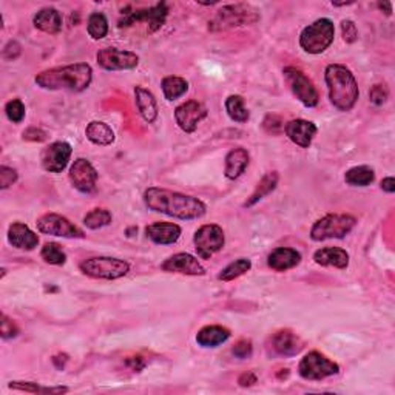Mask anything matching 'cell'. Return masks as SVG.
Returning <instances> with one entry per match:
<instances>
[{
	"instance_id": "cell-1",
	"label": "cell",
	"mask_w": 395,
	"mask_h": 395,
	"mask_svg": "<svg viewBox=\"0 0 395 395\" xmlns=\"http://www.w3.org/2000/svg\"><path fill=\"white\" fill-rule=\"evenodd\" d=\"M144 203L152 212L184 219V221L199 219L207 213V206L201 199L160 187L147 189L144 191Z\"/></svg>"
},
{
	"instance_id": "cell-2",
	"label": "cell",
	"mask_w": 395,
	"mask_h": 395,
	"mask_svg": "<svg viewBox=\"0 0 395 395\" xmlns=\"http://www.w3.org/2000/svg\"><path fill=\"white\" fill-rule=\"evenodd\" d=\"M91 81L93 68L85 62L50 68L34 77V82L43 90H65L72 93L85 91L90 87Z\"/></svg>"
},
{
	"instance_id": "cell-3",
	"label": "cell",
	"mask_w": 395,
	"mask_h": 395,
	"mask_svg": "<svg viewBox=\"0 0 395 395\" xmlns=\"http://www.w3.org/2000/svg\"><path fill=\"white\" fill-rule=\"evenodd\" d=\"M329 101L340 111H350L358 101L360 90L352 72L341 64H330L324 72Z\"/></svg>"
},
{
	"instance_id": "cell-4",
	"label": "cell",
	"mask_w": 395,
	"mask_h": 395,
	"mask_svg": "<svg viewBox=\"0 0 395 395\" xmlns=\"http://www.w3.org/2000/svg\"><path fill=\"white\" fill-rule=\"evenodd\" d=\"M260 21V14L255 8L245 4L226 5L208 21L210 31H226L238 28L244 25H253Z\"/></svg>"
},
{
	"instance_id": "cell-5",
	"label": "cell",
	"mask_w": 395,
	"mask_h": 395,
	"mask_svg": "<svg viewBox=\"0 0 395 395\" xmlns=\"http://www.w3.org/2000/svg\"><path fill=\"white\" fill-rule=\"evenodd\" d=\"M357 224V219L352 215L346 213H330L318 219L312 226L311 238L312 241H326V240H340L352 232Z\"/></svg>"
},
{
	"instance_id": "cell-6",
	"label": "cell",
	"mask_w": 395,
	"mask_h": 395,
	"mask_svg": "<svg viewBox=\"0 0 395 395\" xmlns=\"http://www.w3.org/2000/svg\"><path fill=\"white\" fill-rule=\"evenodd\" d=\"M335 38V26L330 19L315 21L312 25L306 26L300 34V45L301 48L309 52V55H321L326 51Z\"/></svg>"
},
{
	"instance_id": "cell-7",
	"label": "cell",
	"mask_w": 395,
	"mask_h": 395,
	"mask_svg": "<svg viewBox=\"0 0 395 395\" xmlns=\"http://www.w3.org/2000/svg\"><path fill=\"white\" fill-rule=\"evenodd\" d=\"M79 270L84 275L94 279H119L130 272V265L124 260L111 257H94L84 260L79 265Z\"/></svg>"
},
{
	"instance_id": "cell-8",
	"label": "cell",
	"mask_w": 395,
	"mask_h": 395,
	"mask_svg": "<svg viewBox=\"0 0 395 395\" xmlns=\"http://www.w3.org/2000/svg\"><path fill=\"white\" fill-rule=\"evenodd\" d=\"M340 372V366L323 355L318 350L306 354L300 365H298V374L307 382H321L328 377H333Z\"/></svg>"
},
{
	"instance_id": "cell-9",
	"label": "cell",
	"mask_w": 395,
	"mask_h": 395,
	"mask_svg": "<svg viewBox=\"0 0 395 395\" xmlns=\"http://www.w3.org/2000/svg\"><path fill=\"white\" fill-rule=\"evenodd\" d=\"M283 74L286 82L291 87L292 93L296 96V99L300 101L304 107L313 109L317 107L320 102V94L315 89L313 82L307 77L301 69H298L295 67H286L283 69Z\"/></svg>"
},
{
	"instance_id": "cell-10",
	"label": "cell",
	"mask_w": 395,
	"mask_h": 395,
	"mask_svg": "<svg viewBox=\"0 0 395 395\" xmlns=\"http://www.w3.org/2000/svg\"><path fill=\"white\" fill-rule=\"evenodd\" d=\"M193 243H195L198 257L203 260H210L215 253L223 250L226 236L218 224H204L199 227L195 236H193Z\"/></svg>"
},
{
	"instance_id": "cell-11",
	"label": "cell",
	"mask_w": 395,
	"mask_h": 395,
	"mask_svg": "<svg viewBox=\"0 0 395 395\" xmlns=\"http://www.w3.org/2000/svg\"><path fill=\"white\" fill-rule=\"evenodd\" d=\"M96 60L99 67L107 72H124V69H135L139 65V56L136 52L113 47L99 50Z\"/></svg>"
},
{
	"instance_id": "cell-12",
	"label": "cell",
	"mask_w": 395,
	"mask_h": 395,
	"mask_svg": "<svg viewBox=\"0 0 395 395\" xmlns=\"http://www.w3.org/2000/svg\"><path fill=\"white\" fill-rule=\"evenodd\" d=\"M167 14H169V8L164 2L157 4L148 10H136L133 13H126V16L119 21V28H126L138 22H143L147 25L148 33H155L164 25Z\"/></svg>"
},
{
	"instance_id": "cell-13",
	"label": "cell",
	"mask_w": 395,
	"mask_h": 395,
	"mask_svg": "<svg viewBox=\"0 0 395 395\" xmlns=\"http://www.w3.org/2000/svg\"><path fill=\"white\" fill-rule=\"evenodd\" d=\"M38 230L43 235L62 236V238H85L84 230L79 229L68 218L57 213H45L38 219Z\"/></svg>"
},
{
	"instance_id": "cell-14",
	"label": "cell",
	"mask_w": 395,
	"mask_h": 395,
	"mask_svg": "<svg viewBox=\"0 0 395 395\" xmlns=\"http://www.w3.org/2000/svg\"><path fill=\"white\" fill-rule=\"evenodd\" d=\"M304 349V341L291 329H281L275 332L267 341V350L274 357L291 358Z\"/></svg>"
},
{
	"instance_id": "cell-15",
	"label": "cell",
	"mask_w": 395,
	"mask_h": 395,
	"mask_svg": "<svg viewBox=\"0 0 395 395\" xmlns=\"http://www.w3.org/2000/svg\"><path fill=\"white\" fill-rule=\"evenodd\" d=\"M98 177V170L94 169L89 160H84V157L76 160L68 173V178L72 181L73 187L81 193H85V195H90V193L96 190Z\"/></svg>"
},
{
	"instance_id": "cell-16",
	"label": "cell",
	"mask_w": 395,
	"mask_h": 395,
	"mask_svg": "<svg viewBox=\"0 0 395 395\" xmlns=\"http://www.w3.org/2000/svg\"><path fill=\"white\" fill-rule=\"evenodd\" d=\"M72 153L73 148L68 143L57 140V143L50 144L40 153V164L43 170L50 173L64 172L69 162V157H72Z\"/></svg>"
},
{
	"instance_id": "cell-17",
	"label": "cell",
	"mask_w": 395,
	"mask_h": 395,
	"mask_svg": "<svg viewBox=\"0 0 395 395\" xmlns=\"http://www.w3.org/2000/svg\"><path fill=\"white\" fill-rule=\"evenodd\" d=\"M207 109L198 101H187L174 109V121L186 133H193L201 122L207 118Z\"/></svg>"
},
{
	"instance_id": "cell-18",
	"label": "cell",
	"mask_w": 395,
	"mask_h": 395,
	"mask_svg": "<svg viewBox=\"0 0 395 395\" xmlns=\"http://www.w3.org/2000/svg\"><path fill=\"white\" fill-rule=\"evenodd\" d=\"M161 269L164 272H169V274H181V275H189V277H203L206 275V269L203 265L198 261L190 253H177L170 258H167Z\"/></svg>"
},
{
	"instance_id": "cell-19",
	"label": "cell",
	"mask_w": 395,
	"mask_h": 395,
	"mask_svg": "<svg viewBox=\"0 0 395 395\" xmlns=\"http://www.w3.org/2000/svg\"><path fill=\"white\" fill-rule=\"evenodd\" d=\"M317 126L311 121L306 119H292L284 126L286 136L292 140L294 144L301 148H309L312 140L317 135Z\"/></svg>"
},
{
	"instance_id": "cell-20",
	"label": "cell",
	"mask_w": 395,
	"mask_h": 395,
	"mask_svg": "<svg viewBox=\"0 0 395 395\" xmlns=\"http://www.w3.org/2000/svg\"><path fill=\"white\" fill-rule=\"evenodd\" d=\"M145 235L155 244L170 245L181 238V227L173 223L157 221L145 227Z\"/></svg>"
},
{
	"instance_id": "cell-21",
	"label": "cell",
	"mask_w": 395,
	"mask_h": 395,
	"mask_svg": "<svg viewBox=\"0 0 395 395\" xmlns=\"http://www.w3.org/2000/svg\"><path fill=\"white\" fill-rule=\"evenodd\" d=\"M8 243L19 250H34L39 245V236L23 223H13L8 229Z\"/></svg>"
},
{
	"instance_id": "cell-22",
	"label": "cell",
	"mask_w": 395,
	"mask_h": 395,
	"mask_svg": "<svg viewBox=\"0 0 395 395\" xmlns=\"http://www.w3.org/2000/svg\"><path fill=\"white\" fill-rule=\"evenodd\" d=\"M301 262V253L292 247H277L267 257V266L275 272H286Z\"/></svg>"
},
{
	"instance_id": "cell-23",
	"label": "cell",
	"mask_w": 395,
	"mask_h": 395,
	"mask_svg": "<svg viewBox=\"0 0 395 395\" xmlns=\"http://www.w3.org/2000/svg\"><path fill=\"white\" fill-rule=\"evenodd\" d=\"M135 104L143 119L148 124H153L157 119V102L155 94L150 90L144 89V87L138 85L135 87Z\"/></svg>"
},
{
	"instance_id": "cell-24",
	"label": "cell",
	"mask_w": 395,
	"mask_h": 395,
	"mask_svg": "<svg viewBox=\"0 0 395 395\" xmlns=\"http://www.w3.org/2000/svg\"><path fill=\"white\" fill-rule=\"evenodd\" d=\"M250 162V156L247 153V150L243 147L233 148L226 156V169H224V174L227 179H238L241 174L245 172V169L249 167Z\"/></svg>"
},
{
	"instance_id": "cell-25",
	"label": "cell",
	"mask_w": 395,
	"mask_h": 395,
	"mask_svg": "<svg viewBox=\"0 0 395 395\" xmlns=\"http://www.w3.org/2000/svg\"><path fill=\"white\" fill-rule=\"evenodd\" d=\"M313 261L323 267L346 269L349 266V253L341 247H323L313 253Z\"/></svg>"
},
{
	"instance_id": "cell-26",
	"label": "cell",
	"mask_w": 395,
	"mask_h": 395,
	"mask_svg": "<svg viewBox=\"0 0 395 395\" xmlns=\"http://www.w3.org/2000/svg\"><path fill=\"white\" fill-rule=\"evenodd\" d=\"M33 23L38 30L47 33V34H57L62 31V16L56 10V8H42L33 17Z\"/></svg>"
},
{
	"instance_id": "cell-27",
	"label": "cell",
	"mask_w": 395,
	"mask_h": 395,
	"mask_svg": "<svg viewBox=\"0 0 395 395\" xmlns=\"http://www.w3.org/2000/svg\"><path fill=\"white\" fill-rule=\"evenodd\" d=\"M230 338V330L223 326H206L196 333V343L201 347H218Z\"/></svg>"
},
{
	"instance_id": "cell-28",
	"label": "cell",
	"mask_w": 395,
	"mask_h": 395,
	"mask_svg": "<svg viewBox=\"0 0 395 395\" xmlns=\"http://www.w3.org/2000/svg\"><path fill=\"white\" fill-rule=\"evenodd\" d=\"M85 136L94 145L105 147L115 143V131H113L111 127L102 121L90 122L85 128Z\"/></svg>"
},
{
	"instance_id": "cell-29",
	"label": "cell",
	"mask_w": 395,
	"mask_h": 395,
	"mask_svg": "<svg viewBox=\"0 0 395 395\" xmlns=\"http://www.w3.org/2000/svg\"><path fill=\"white\" fill-rule=\"evenodd\" d=\"M278 173L277 172H269L266 173L265 177L261 178V181L258 182V186L255 189V191L252 193L250 198L245 201L244 203V207H252V206H255L257 203H260V201L262 198H266L267 195H270L272 191H274L278 186Z\"/></svg>"
},
{
	"instance_id": "cell-30",
	"label": "cell",
	"mask_w": 395,
	"mask_h": 395,
	"mask_svg": "<svg viewBox=\"0 0 395 395\" xmlns=\"http://www.w3.org/2000/svg\"><path fill=\"white\" fill-rule=\"evenodd\" d=\"M345 181L352 187H367L375 181V172L369 165H357L346 172Z\"/></svg>"
},
{
	"instance_id": "cell-31",
	"label": "cell",
	"mask_w": 395,
	"mask_h": 395,
	"mask_svg": "<svg viewBox=\"0 0 395 395\" xmlns=\"http://www.w3.org/2000/svg\"><path fill=\"white\" fill-rule=\"evenodd\" d=\"M161 89L167 101H177L189 91V82L179 76H167L162 79Z\"/></svg>"
},
{
	"instance_id": "cell-32",
	"label": "cell",
	"mask_w": 395,
	"mask_h": 395,
	"mask_svg": "<svg viewBox=\"0 0 395 395\" xmlns=\"http://www.w3.org/2000/svg\"><path fill=\"white\" fill-rule=\"evenodd\" d=\"M226 111L229 118L235 122H238V124H244V122H247L250 118L249 110L245 109L244 98L240 94H232L226 99Z\"/></svg>"
},
{
	"instance_id": "cell-33",
	"label": "cell",
	"mask_w": 395,
	"mask_h": 395,
	"mask_svg": "<svg viewBox=\"0 0 395 395\" xmlns=\"http://www.w3.org/2000/svg\"><path fill=\"white\" fill-rule=\"evenodd\" d=\"M8 388L13 391H22V392H30V394H67L69 389L67 386H55V388H45V386H40L38 383L33 382H11L8 384Z\"/></svg>"
},
{
	"instance_id": "cell-34",
	"label": "cell",
	"mask_w": 395,
	"mask_h": 395,
	"mask_svg": "<svg viewBox=\"0 0 395 395\" xmlns=\"http://www.w3.org/2000/svg\"><path fill=\"white\" fill-rule=\"evenodd\" d=\"M111 221H113L111 213L107 208H102V207H96L91 210V212H89L84 216V226L90 230H98L102 229V227H107L111 224Z\"/></svg>"
},
{
	"instance_id": "cell-35",
	"label": "cell",
	"mask_w": 395,
	"mask_h": 395,
	"mask_svg": "<svg viewBox=\"0 0 395 395\" xmlns=\"http://www.w3.org/2000/svg\"><path fill=\"white\" fill-rule=\"evenodd\" d=\"M252 269V261L249 258H240L233 262H230L229 266L224 267L221 272H219L218 279L219 281H233L236 278L243 277L244 274H247V272Z\"/></svg>"
},
{
	"instance_id": "cell-36",
	"label": "cell",
	"mask_w": 395,
	"mask_h": 395,
	"mask_svg": "<svg viewBox=\"0 0 395 395\" xmlns=\"http://www.w3.org/2000/svg\"><path fill=\"white\" fill-rule=\"evenodd\" d=\"M87 30H89L90 38L94 40H101L109 34V21L104 13L94 11L90 14L89 22H87Z\"/></svg>"
},
{
	"instance_id": "cell-37",
	"label": "cell",
	"mask_w": 395,
	"mask_h": 395,
	"mask_svg": "<svg viewBox=\"0 0 395 395\" xmlns=\"http://www.w3.org/2000/svg\"><path fill=\"white\" fill-rule=\"evenodd\" d=\"M40 258L51 266H64L67 262V253L57 243H47L40 250Z\"/></svg>"
},
{
	"instance_id": "cell-38",
	"label": "cell",
	"mask_w": 395,
	"mask_h": 395,
	"mask_svg": "<svg viewBox=\"0 0 395 395\" xmlns=\"http://www.w3.org/2000/svg\"><path fill=\"white\" fill-rule=\"evenodd\" d=\"M5 113H6V118L11 122H14V124H21V122L25 119L26 110L21 99H11L5 105Z\"/></svg>"
},
{
	"instance_id": "cell-39",
	"label": "cell",
	"mask_w": 395,
	"mask_h": 395,
	"mask_svg": "<svg viewBox=\"0 0 395 395\" xmlns=\"http://www.w3.org/2000/svg\"><path fill=\"white\" fill-rule=\"evenodd\" d=\"M388 98H389V90H388V87L383 84H375L369 90V99L374 105H377V107H380V105L386 104Z\"/></svg>"
},
{
	"instance_id": "cell-40",
	"label": "cell",
	"mask_w": 395,
	"mask_h": 395,
	"mask_svg": "<svg viewBox=\"0 0 395 395\" xmlns=\"http://www.w3.org/2000/svg\"><path fill=\"white\" fill-rule=\"evenodd\" d=\"M17 178H19V174H17V172L11 169V167H0V189L6 190L8 187H11L13 184H16Z\"/></svg>"
},
{
	"instance_id": "cell-41",
	"label": "cell",
	"mask_w": 395,
	"mask_h": 395,
	"mask_svg": "<svg viewBox=\"0 0 395 395\" xmlns=\"http://www.w3.org/2000/svg\"><path fill=\"white\" fill-rule=\"evenodd\" d=\"M232 354L240 358V360H245V358H250L253 354V346H252V341L250 340H240L238 343H236L232 347Z\"/></svg>"
},
{
	"instance_id": "cell-42",
	"label": "cell",
	"mask_w": 395,
	"mask_h": 395,
	"mask_svg": "<svg viewBox=\"0 0 395 395\" xmlns=\"http://www.w3.org/2000/svg\"><path fill=\"white\" fill-rule=\"evenodd\" d=\"M341 34H343V39L346 43H354L358 39V30L355 22L350 19L341 22Z\"/></svg>"
},
{
	"instance_id": "cell-43",
	"label": "cell",
	"mask_w": 395,
	"mask_h": 395,
	"mask_svg": "<svg viewBox=\"0 0 395 395\" xmlns=\"http://www.w3.org/2000/svg\"><path fill=\"white\" fill-rule=\"evenodd\" d=\"M2 338L4 340H11L14 337L19 335V328L16 326V323L13 320H10L6 317V315L4 313L2 315Z\"/></svg>"
},
{
	"instance_id": "cell-44",
	"label": "cell",
	"mask_w": 395,
	"mask_h": 395,
	"mask_svg": "<svg viewBox=\"0 0 395 395\" xmlns=\"http://www.w3.org/2000/svg\"><path fill=\"white\" fill-rule=\"evenodd\" d=\"M21 52H22V47L19 45V43H17L16 40H10L2 51V57L5 60H16L21 56Z\"/></svg>"
},
{
	"instance_id": "cell-45",
	"label": "cell",
	"mask_w": 395,
	"mask_h": 395,
	"mask_svg": "<svg viewBox=\"0 0 395 395\" xmlns=\"http://www.w3.org/2000/svg\"><path fill=\"white\" fill-rule=\"evenodd\" d=\"M22 136L25 140H31V143H42V140L47 139V133L40 128L25 130Z\"/></svg>"
},
{
	"instance_id": "cell-46",
	"label": "cell",
	"mask_w": 395,
	"mask_h": 395,
	"mask_svg": "<svg viewBox=\"0 0 395 395\" xmlns=\"http://www.w3.org/2000/svg\"><path fill=\"white\" fill-rule=\"evenodd\" d=\"M257 382H258V379L253 372H244L238 379V383H240V386H243V388H250V386H253Z\"/></svg>"
},
{
	"instance_id": "cell-47",
	"label": "cell",
	"mask_w": 395,
	"mask_h": 395,
	"mask_svg": "<svg viewBox=\"0 0 395 395\" xmlns=\"http://www.w3.org/2000/svg\"><path fill=\"white\" fill-rule=\"evenodd\" d=\"M127 365L130 366V369L135 372H140L145 367V362H143V358L140 357H133V358L127 360Z\"/></svg>"
},
{
	"instance_id": "cell-48",
	"label": "cell",
	"mask_w": 395,
	"mask_h": 395,
	"mask_svg": "<svg viewBox=\"0 0 395 395\" xmlns=\"http://www.w3.org/2000/svg\"><path fill=\"white\" fill-rule=\"evenodd\" d=\"M382 190L386 193H394L395 191V179L392 177L384 178L382 181Z\"/></svg>"
},
{
	"instance_id": "cell-49",
	"label": "cell",
	"mask_w": 395,
	"mask_h": 395,
	"mask_svg": "<svg viewBox=\"0 0 395 395\" xmlns=\"http://www.w3.org/2000/svg\"><path fill=\"white\" fill-rule=\"evenodd\" d=\"M67 362H68V355H65V354H59V355L52 358V363L56 365L57 369H64V366H65Z\"/></svg>"
},
{
	"instance_id": "cell-50",
	"label": "cell",
	"mask_w": 395,
	"mask_h": 395,
	"mask_svg": "<svg viewBox=\"0 0 395 395\" xmlns=\"http://www.w3.org/2000/svg\"><path fill=\"white\" fill-rule=\"evenodd\" d=\"M379 8H380L382 11H383V10L386 11V13H384L386 16H391V14H392V4H391V2H383V4L380 2V4H379Z\"/></svg>"
}]
</instances>
